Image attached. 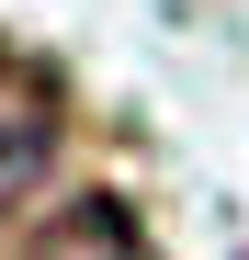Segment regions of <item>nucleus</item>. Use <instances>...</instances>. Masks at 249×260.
Here are the masks:
<instances>
[{
	"label": "nucleus",
	"instance_id": "1",
	"mask_svg": "<svg viewBox=\"0 0 249 260\" xmlns=\"http://www.w3.org/2000/svg\"><path fill=\"white\" fill-rule=\"evenodd\" d=\"M57 136H68V102H57V68L23 57L12 34H0V204L23 181H46L57 170Z\"/></svg>",
	"mask_w": 249,
	"mask_h": 260
},
{
	"label": "nucleus",
	"instance_id": "2",
	"mask_svg": "<svg viewBox=\"0 0 249 260\" xmlns=\"http://www.w3.org/2000/svg\"><path fill=\"white\" fill-rule=\"evenodd\" d=\"M23 260H147V238H136V215L113 192H79V204H57L46 226H34Z\"/></svg>",
	"mask_w": 249,
	"mask_h": 260
}]
</instances>
